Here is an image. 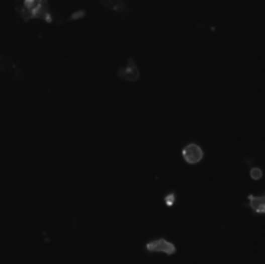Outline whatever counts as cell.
Masks as SVG:
<instances>
[{"mask_svg":"<svg viewBox=\"0 0 265 264\" xmlns=\"http://www.w3.org/2000/svg\"><path fill=\"white\" fill-rule=\"evenodd\" d=\"M16 11L25 22L33 19H42L47 22H52L48 0H22V4L16 7Z\"/></svg>","mask_w":265,"mask_h":264,"instance_id":"1","label":"cell"},{"mask_svg":"<svg viewBox=\"0 0 265 264\" xmlns=\"http://www.w3.org/2000/svg\"><path fill=\"white\" fill-rule=\"evenodd\" d=\"M145 249L149 252H163L167 255H175L178 252L176 246L172 242H169L166 238H158V240H153L145 245Z\"/></svg>","mask_w":265,"mask_h":264,"instance_id":"2","label":"cell"},{"mask_svg":"<svg viewBox=\"0 0 265 264\" xmlns=\"http://www.w3.org/2000/svg\"><path fill=\"white\" fill-rule=\"evenodd\" d=\"M203 155H205V153L198 144H188L183 149V158L189 164L199 163L203 159Z\"/></svg>","mask_w":265,"mask_h":264,"instance_id":"3","label":"cell"},{"mask_svg":"<svg viewBox=\"0 0 265 264\" xmlns=\"http://www.w3.org/2000/svg\"><path fill=\"white\" fill-rule=\"evenodd\" d=\"M118 78L122 79V80H126V82H136L139 80L140 78V71L139 67L136 66L135 61L132 57L128 58V62H127V66L124 69H121L117 73Z\"/></svg>","mask_w":265,"mask_h":264,"instance_id":"4","label":"cell"},{"mask_svg":"<svg viewBox=\"0 0 265 264\" xmlns=\"http://www.w3.org/2000/svg\"><path fill=\"white\" fill-rule=\"evenodd\" d=\"M247 206L252 210L255 215H265V193L261 196L248 195Z\"/></svg>","mask_w":265,"mask_h":264,"instance_id":"5","label":"cell"},{"mask_svg":"<svg viewBox=\"0 0 265 264\" xmlns=\"http://www.w3.org/2000/svg\"><path fill=\"white\" fill-rule=\"evenodd\" d=\"M100 3L109 10L115 11L118 13H124L127 11L126 3H123L122 0H100Z\"/></svg>","mask_w":265,"mask_h":264,"instance_id":"6","label":"cell"},{"mask_svg":"<svg viewBox=\"0 0 265 264\" xmlns=\"http://www.w3.org/2000/svg\"><path fill=\"white\" fill-rule=\"evenodd\" d=\"M250 178L252 180H260L262 178V170L260 167H252L250 170Z\"/></svg>","mask_w":265,"mask_h":264,"instance_id":"7","label":"cell"},{"mask_svg":"<svg viewBox=\"0 0 265 264\" xmlns=\"http://www.w3.org/2000/svg\"><path fill=\"white\" fill-rule=\"evenodd\" d=\"M176 201V196L175 195H168L164 197V202H166L167 206H172V205L175 204Z\"/></svg>","mask_w":265,"mask_h":264,"instance_id":"8","label":"cell"},{"mask_svg":"<svg viewBox=\"0 0 265 264\" xmlns=\"http://www.w3.org/2000/svg\"><path fill=\"white\" fill-rule=\"evenodd\" d=\"M84 16H85L84 11H78V12H75L71 17H70V20H79L81 19V17H84Z\"/></svg>","mask_w":265,"mask_h":264,"instance_id":"9","label":"cell"}]
</instances>
